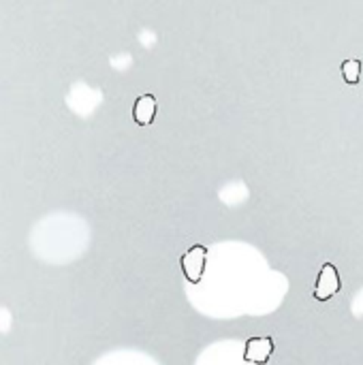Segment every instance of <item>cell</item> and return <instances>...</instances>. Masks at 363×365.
<instances>
[{"label":"cell","mask_w":363,"mask_h":365,"mask_svg":"<svg viewBox=\"0 0 363 365\" xmlns=\"http://www.w3.org/2000/svg\"><path fill=\"white\" fill-rule=\"evenodd\" d=\"M205 255L208 250L203 246H193L184 257H182V269L186 274V278L190 282H199L203 276V267H205Z\"/></svg>","instance_id":"6da1fadb"},{"label":"cell","mask_w":363,"mask_h":365,"mask_svg":"<svg viewBox=\"0 0 363 365\" xmlns=\"http://www.w3.org/2000/svg\"><path fill=\"white\" fill-rule=\"evenodd\" d=\"M274 344L270 338H252L246 342V353H244V361L248 364L263 365L267 364V359L272 357Z\"/></svg>","instance_id":"7a4b0ae2"},{"label":"cell","mask_w":363,"mask_h":365,"mask_svg":"<svg viewBox=\"0 0 363 365\" xmlns=\"http://www.w3.org/2000/svg\"><path fill=\"white\" fill-rule=\"evenodd\" d=\"M338 289H340V276H338L336 267L332 263L323 265L319 284H317V299H329L334 293H338Z\"/></svg>","instance_id":"3957f363"},{"label":"cell","mask_w":363,"mask_h":365,"mask_svg":"<svg viewBox=\"0 0 363 365\" xmlns=\"http://www.w3.org/2000/svg\"><path fill=\"white\" fill-rule=\"evenodd\" d=\"M133 115H135V122L141 124V126L152 124V120L156 115V101H154V96H150V94L141 96L135 103V107H133Z\"/></svg>","instance_id":"277c9868"},{"label":"cell","mask_w":363,"mask_h":365,"mask_svg":"<svg viewBox=\"0 0 363 365\" xmlns=\"http://www.w3.org/2000/svg\"><path fill=\"white\" fill-rule=\"evenodd\" d=\"M342 75H344L347 83H357L359 75H362V62L359 60H347L342 64Z\"/></svg>","instance_id":"5b68a950"}]
</instances>
